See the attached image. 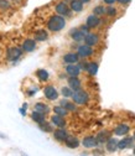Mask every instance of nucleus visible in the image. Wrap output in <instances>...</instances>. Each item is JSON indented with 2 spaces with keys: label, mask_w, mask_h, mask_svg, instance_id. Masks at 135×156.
<instances>
[{
  "label": "nucleus",
  "mask_w": 135,
  "mask_h": 156,
  "mask_svg": "<svg viewBox=\"0 0 135 156\" xmlns=\"http://www.w3.org/2000/svg\"><path fill=\"white\" fill-rule=\"evenodd\" d=\"M84 147L87 149H94V147H97L98 146V143H97V139H95V136H86V138H83L82 143H81Z\"/></svg>",
  "instance_id": "14"
},
{
  "label": "nucleus",
  "mask_w": 135,
  "mask_h": 156,
  "mask_svg": "<svg viewBox=\"0 0 135 156\" xmlns=\"http://www.w3.org/2000/svg\"><path fill=\"white\" fill-rule=\"evenodd\" d=\"M102 24H103V20H102L99 16L94 15V14L89 15V16L86 19V25H87L89 29H97V27H99Z\"/></svg>",
  "instance_id": "8"
},
{
  "label": "nucleus",
  "mask_w": 135,
  "mask_h": 156,
  "mask_svg": "<svg viewBox=\"0 0 135 156\" xmlns=\"http://www.w3.org/2000/svg\"><path fill=\"white\" fill-rule=\"evenodd\" d=\"M60 105H62L63 108H66L68 112H76L77 110V105L71 102V101H67V99H62L60 101Z\"/></svg>",
  "instance_id": "28"
},
{
  "label": "nucleus",
  "mask_w": 135,
  "mask_h": 156,
  "mask_svg": "<svg viewBox=\"0 0 135 156\" xmlns=\"http://www.w3.org/2000/svg\"><path fill=\"white\" fill-rule=\"evenodd\" d=\"M134 155H135V147H134Z\"/></svg>",
  "instance_id": "40"
},
{
  "label": "nucleus",
  "mask_w": 135,
  "mask_h": 156,
  "mask_svg": "<svg viewBox=\"0 0 135 156\" xmlns=\"http://www.w3.org/2000/svg\"><path fill=\"white\" fill-rule=\"evenodd\" d=\"M34 110L41 112V113H44V114H48V113H50V107H48L46 103L37 102V103H35V105H34Z\"/></svg>",
  "instance_id": "26"
},
{
  "label": "nucleus",
  "mask_w": 135,
  "mask_h": 156,
  "mask_svg": "<svg viewBox=\"0 0 135 156\" xmlns=\"http://www.w3.org/2000/svg\"><path fill=\"white\" fill-rule=\"evenodd\" d=\"M11 8L10 0H0V12H5Z\"/></svg>",
  "instance_id": "33"
},
{
  "label": "nucleus",
  "mask_w": 135,
  "mask_h": 156,
  "mask_svg": "<svg viewBox=\"0 0 135 156\" xmlns=\"http://www.w3.org/2000/svg\"><path fill=\"white\" fill-rule=\"evenodd\" d=\"M36 46H37V44H36V41L34 40V38H25V40L21 42V50L24 52H27V53L35 51Z\"/></svg>",
  "instance_id": "12"
},
{
  "label": "nucleus",
  "mask_w": 135,
  "mask_h": 156,
  "mask_svg": "<svg viewBox=\"0 0 135 156\" xmlns=\"http://www.w3.org/2000/svg\"><path fill=\"white\" fill-rule=\"evenodd\" d=\"M102 2L108 6V5H114L115 3H117V0H102Z\"/></svg>",
  "instance_id": "37"
},
{
  "label": "nucleus",
  "mask_w": 135,
  "mask_h": 156,
  "mask_svg": "<svg viewBox=\"0 0 135 156\" xmlns=\"http://www.w3.org/2000/svg\"><path fill=\"white\" fill-rule=\"evenodd\" d=\"M80 29H81V31H82V32H83L84 35H86V34H88V32L91 31V29H89V27H88V26H87L86 24H84V25H82V26H81Z\"/></svg>",
  "instance_id": "35"
},
{
  "label": "nucleus",
  "mask_w": 135,
  "mask_h": 156,
  "mask_svg": "<svg viewBox=\"0 0 135 156\" xmlns=\"http://www.w3.org/2000/svg\"><path fill=\"white\" fill-rule=\"evenodd\" d=\"M133 141H134L133 138H130V136H125L124 139H122L120 141H118V149H119V150L129 149V147H131Z\"/></svg>",
  "instance_id": "21"
},
{
  "label": "nucleus",
  "mask_w": 135,
  "mask_h": 156,
  "mask_svg": "<svg viewBox=\"0 0 135 156\" xmlns=\"http://www.w3.org/2000/svg\"><path fill=\"white\" fill-rule=\"evenodd\" d=\"M117 14H118V9L115 8L114 5H108L107 6V10H105V15L107 16H109V17H115L117 16Z\"/></svg>",
  "instance_id": "31"
},
{
  "label": "nucleus",
  "mask_w": 135,
  "mask_h": 156,
  "mask_svg": "<svg viewBox=\"0 0 135 156\" xmlns=\"http://www.w3.org/2000/svg\"><path fill=\"white\" fill-rule=\"evenodd\" d=\"M105 10H107V6L99 4V5H97V6H94L93 14L97 15V16H99V17H102V16H105Z\"/></svg>",
  "instance_id": "30"
},
{
  "label": "nucleus",
  "mask_w": 135,
  "mask_h": 156,
  "mask_svg": "<svg viewBox=\"0 0 135 156\" xmlns=\"http://www.w3.org/2000/svg\"><path fill=\"white\" fill-rule=\"evenodd\" d=\"M133 139H134V140H135V133H134V135H133Z\"/></svg>",
  "instance_id": "39"
},
{
  "label": "nucleus",
  "mask_w": 135,
  "mask_h": 156,
  "mask_svg": "<svg viewBox=\"0 0 135 156\" xmlns=\"http://www.w3.org/2000/svg\"><path fill=\"white\" fill-rule=\"evenodd\" d=\"M77 53H78V56L81 58H88V57H92L94 55V48L92 46L83 44V45H80L77 47Z\"/></svg>",
  "instance_id": "7"
},
{
  "label": "nucleus",
  "mask_w": 135,
  "mask_h": 156,
  "mask_svg": "<svg viewBox=\"0 0 135 156\" xmlns=\"http://www.w3.org/2000/svg\"><path fill=\"white\" fill-rule=\"evenodd\" d=\"M69 5V9L72 10V12H81L83 10V3H81L80 0H71L68 3Z\"/></svg>",
  "instance_id": "22"
},
{
  "label": "nucleus",
  "mask_w": 135,
  "mask_h": 156,
  "mask_svg": "<svg viewBox=\"0 0 135 156\" xmlns=\"http://www.w3.org/2000/svg\"><path fill=\"white\" fill-rule=\"evenodd\" d=\"M44 95H45V98H46L47 101L53 102V101H57V99H59L60 92L57 90L53 86L48 84V86H46V87L44 88Z\"/></svg>",
  "instance_id": "6"
},
{
  "label": "nucleus",
  "mask_w": 135,
  "mask_h": 156,
  "mask_svg": "<svg viewBox=\"0 0 135 156\" xmlns=\"http://www.w3.org/2000/svg\"><path fill=\"white\" fill-rule=\"evenodd\" d=\"M35 74H36V77L38 78V81H40V82H47L50 80V73L46 69H44V68L37 69L35 72Z\"/></svg>",
  "instance_id": "23"
},
{
  "label": "nucleus",
  "mask_w": 135,
  "mask_h": 156,
  "mask_svg": "<svg viewBox=\"0 0 135 156\" xmlns=\"http://www.w3.org/2000/svg\"><path fill=\"white\" fill-rule=\"evenodd\" d=\"M50 123H51L52 125L57 126V128H65V126H66V124H67V122H66V119L63 118V116L57 115V114L51 115V118H50Z\"/></svg>",
  "instance_id": "13"
},
{
  "label": "nucleus",
  "mask_w": 135,
  "mask_h": 156,
  "mask_svg": "<svg viewBox=\"0 0 135 156\" xmlns=\"http://www.w3.org/2000/svg\"><path fill=\"white\" fill-rule=\"evenodd\" d=\"M83 42L88 46H92V47H95V46H98L101 44V37L98 34H95V32H88L84 35V38H83Z\"/></svg>",
  "instance_id": "5"
},
{
  "label": "nucleus",
  "mask_w": 135,
  "mask_h": 156,
  "mask_svg": "<svg viewBox=\"0 0 135 156\" xmlns=\"http://www.w3.org/2000/svg\"><path fill=\"white\" fill-rule=\"evenodd\" d=\"M109 138H110V133H108V131H101V133L97 134V136H95V139H97L98 145H103V144H105V141H107Z\"/></svg>",
  "instance_id": "25"
},
{
  "label": "nucleus",
  "mask_w": 135,
  "mask_h": 156,
  "mask_svg": "<svg viewBox=\"0 0 135 156\" xmlns=\"http://www.w3.org/2000/svg\"><path fill=\"white\" fill-rule=\"evenodd\" d=\"M65 72L68 77H80L82 69L80 68V66L77 63H71V65H66Z\"/></svg>",
  "instance_id": "11"
},
{
  "label": "nucleus",
  "mask_w": 135,
  "mask_h": 156,
  "mask_svg": "<svg viewBox=\"0 0 135 156\" xmlns=\"http://www.w3.org/2000/svg\"><path fill=\"white\" fill-rule=\"evenodd\" d=\"M30 118L32 122L37 123V124H41L42 122L46 120V114L41 113V112H37V110H34L31 114H30Z\"/></svg>",
  "instance_id": "18"
},
{
  "label": "nucleus",
  "mask_w": 135,
  "mask_h": 156,
  "mask_svg": "<svg viewBox=\"0 0 135 156\" xmlns=\"http://www.w3.org/2000/svg\"><path fill=\"white\" fill-rule=\"evenodd\" d=\"M66 19L61 15H52L48 17V20L46 21V26H47V30L50 32H60L61 30H63L66 27Z\"/></svg>",
  "instance_id": "1"
},
{
  "label": "nucleus",
  "mask_w": 135,
  "mask_h": 156,
  "mask_svg": "<svg viewBox=\"0 0 135 156\" xmlns=\"http://www.w3.org/2000/svg\"><path fill=\"white\" fill-rule=\"evenodd\" d=\"M24 51L21 50V47H17V46H12V47H9L8 51H6V58L8 61L10 62H16L20 60V57L23 56Z\"/></svg>",
  "instance_id": "4"
},
{
  "label": "nucleus",
  "mask_w": 135,
  "mask_h": 156,
  "mask_svg": "<svg viewBox=\"0 0 135 156\" xmlns=\"http://www.w3.org/2000/svg\"><path fill=\"white\" fill-rule=\"evenodd\" d=\"M69 36H71V38H72L74 42H82L83 38H84V34L81 31L80 27L72 29V30L69 31Z\"/></svg>",
  "instance_id": "16"
},
{
  "label": "nucleus",
  "mask_w": 135,
  "mask_h": 156,
  "mask_svg": "<svg viewBox=\"0 0 135 156\" xmlns=\"http://www.w3.org/2000/svg\"><path fill=\"white\" fill-rule=\"evenodd\" d=\"M71 98L76 105H84L89 102V93L81 88L78 90H73Z\"/></svg>",
  "instance_id": "2"
},
{
  "label": "nucleus",
  "mask_w": 135,
  "mask_h": 156,
  "mask_svg": "<svg viewBox=\"0 0 135 156\" xmlns=\"http://www.w3.org/2000/svg\"><path fill=\"white\" fill-rule=\"evenodd\" d=\"M67 83H68V87L72 90H78V89L82 88V81L78 77H68Z\"/></svg>",
  "instance_id": "15"
},
{
  "label": "nucleus",
  "mask_w": 135,
  "mask_h": 156,
  "mask_svg": "<svg viewBox=\"0 0 135 156\" xmlns=\"http://www.w3.org/2000/svg\"><path fill=\"white\" fill-rule=\"evenodd\" d=\"M55 11L56 14H59L63 17H71L72 16V10L69 9V5L67 2L62 0V2H59L55 5Z\"/></svg>",
  "instance_id": "3"
},
{
  "label": "nucleus",
  "mask_w": 135,
  "mask_h": 156,
  "mask_svg": "<svg viewBox=\"0 0 135 156\" xmlns=\"http://www.w3.org/2000/svg\"><path fill=\"white\" fill-rule=\"evenodd\" d=\"M81 57L77 52H67L62 56V62L65 65H71V63H78Z\"/></svg>",
  "instance_id": "9"
},
{
  "label": "nucleus",
  "mask_w": 135,
  "mask_h": 156,
  "mask_svg": "<svg viewBox=\"0 0 135 156\" xmlns=\"http://www.w3.org/2000/svg\"><path fill=\"white\" fill-rule=\"evenodd\" d=\"M130 2H131V0H117V3H118L119 5H122V6H124V5H129Z\"/></svg>",
  "instance_id": "36"
},
{
  "label": "nucleus",
  "mask_w": 135,
  "mask_h": 156,
  "mask_svg": "<svg viewBox=\"0 0 135 156\" xmlns=\"http://www.w3.org/2000/svg\"><path fill=\"white\" fill-rule=\"evenodd\" d=\"M129 130H130V128L128 124H119L114 129V134L115 135H126L129 133Z\"/></svg>",
  "instance_id": "27"
},
{
  "label": "nucleus",
  "mask_w": 135,
  "mask_h": 156,
  "mask_svg": "<svg viewBox=\"0 0 135 156\" xmlns=\"http://www.w3.org/2000/svg\"><path fill=\"white\" fill-rule=\"evenodd\" d=\"M105 149L108 152H115L118 150V140L115 138H109L105 141Z\"/></svg>",
  "instance_id": "19"
},
{
  "label": "nucleus",
  "mask_w": 135,
  "mask_h": 156,
  "mask_svg": "<svg viewBox=\"0 0 135 156\" xmlns=\"http://www.w3.org/2000/svg\"><path fill=\"white\" fill-rule=\"evenodd\" d=\"M48 38V32L46 30H37L35 31L34 34V40L36 42H42V41H46Z\"/></svg>",
  "instance_id": "20"
},
{
  "label": "nucleus",
  "mask_w": 135,
  "mask_h": 156,
  "mask_svg": "<svg viewBox=\"0 0 135 156\" xmlns=\"http://www.w3.org/2000/svg\"><path fill=\"white\" fill-rule=\"evenodd\" d=\"M60 93L65 97V98H71V95H72V93H73V90L68 87V86H63V87H61V90H60Z\"/></svg>",
  "instance_id": "34"
},
{
  "label": "nucleus",
  "mask_w": 135,
  "mask_h": 156,
  "mask_svg": "<svg viewBox=\"0 0 135 156\" xmlns=\"http://www.w3.org/2000/svg\"><path fill=\"white\" fill-rule=\"evenodd\" d=\"M65 145H66L68 149H77V147L81 145V141H80L78 138H76V136L68 135V138L65 140Z\"/></svg>",
  "instance_id": "17"
},
{
  "label": "nucleus",
  "mask_w": 135,
  "mask_h": 156,
  "mask_svg": "<svg viewBox=\"0 0 135 156\" xmlns=\"http://www.w3.org/2000/svg\"><path fill=\"white\" fill-rule=\"evenodd\" d=\"M38 126H40L41 130H44L45 133H52L53 131V128H52V124L50 122H42L41 124H38Z\"/></svg>",
  "instance_id": "32"
},
{
  "label": "nucleus",
  "mask_w": 135,
  "mask_h": 156,
  "mask_svg": "<svg viewBox=\"0 0 135 156\" xmlns=\"http://www.w3.org/2000/svg\"><path fill=\"white\" fill-rule=\"evenodd\" d=\"M98 68H99V63L98 62H88L87 65V68H86V72L91 76H95L98 72Z\"/></svg>",
  "instance_id": "24"
},
{
  "label": "nucleus",
  "mask_w": 135,
  "mask_h": 156,
  "mask_svg": "<svg viewBox=\"0 0 135 156\" xmlns=\"http://www.w3.org/2000/svg\"><path fill=\"white\" fill-rule=\"evenodd\" d=\"M80 2H81V3H83V4H87V3H91L92 0H80Z\"/></svg>",
  "instance_id": "38"
},
{
  "label": "nucleus",
  "mask_w": 135,
  "mask_h": 156,
  "mask_svg": "<svg viewBox=\"0 0 135 156\" xmlns=\"http://www.w3.org/2000/svg\"><path fill=\"white\" fill-rule=\"evenodd\" d=\"M53 114H57V115H61V116H63V118H66V116L68 115V110L66 109V108H63L62 105H56V107H53Z\"/></svg>",
  "instance_id": "29"
},
{
  "label": "nucleus",
  "mask_w": 135,
  "mask_h": 156,
  "mask_svg": "<svg viewBox=\"0 0 135 156\" xmlns=\"http://www.w3.org/2000/svg\"><path fill=\"white\" fill-rule=\"evenodd\" d=\"M52 135H53V139L59 143H65V140L68 138V131L65 130L63 128H57L56 130L52 131Z\"/></svg>",
  "instance_id": "10"
}]
</instances>
